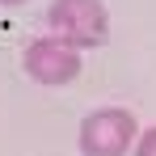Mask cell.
Masks as SVG:
<instances>
[{"mask_svg":"<svg viewBox=\"0 0 156 156\" xmlns=\"http://www.w3.org/2000/svg\"><path fill=\"white\" fill-rule=\"evenodd\" d=\"M51 26L72 47H101L105 34H110L101 0H55L51 4Z\"/></svg>","mask_w":156,"mask_h":156,"instance_id":"obj_1","label":"cell"},{"mask_svg":"<svg viewBox=\"0 0 156 156\" xmlns=\"http://www.w3.org/2000/svg\"><path fill=\"white\" fill-rule=\"evenodd\" d=\"M26 72L42 84H68V80L80 72V55L72 42H55V38H42L26 51Z\"/></svg>","mask_w":156,"mask_h":156,"instance_id":"obj_3","label":"cell"},{"mask_svg":"<svg viewBox=\"0 0 156 156\" xmlns=\"http://www.w3.org/2000/svg\"><path fill=\"white\" fill-rule=\"evenodd\" d=\"M135 139V118L127 110H101L89 114L80 127V148L84 156H122Z\"/></svg>","mask_w":156,"mask_h":156,"instance_id":"obj_2","label":"cell"},{"mask_svg":"<svg viewBox=\"0 0 156 156\" xmlns=\"http://www.w3.org/2000/svg\"><path fill=\"white\" fill-rule=\"evenodd\" d=\"M135 156H156V127L139 139V152H135Z\"/></svg>","mask_w":156,"mask_h":156,"instance_id":"obj_4","label":"cell"},{"mask_svg":"<svg viewBox=\"0 0 156 156\" xmlns=\"http://www.w3.org/2000/svg\"><path fill=\"white\" fill-rule=\"evenodd\" d=\"M0 4H21V0H0Z\"/></svg>","mask_w":156,"mask_h":156,"instance_id":"obj_5","label":"cell"}]
</instances>
